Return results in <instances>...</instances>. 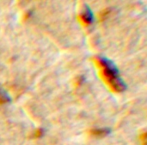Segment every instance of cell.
<instances>
[{"instance_id": "1", "label": "cell", "mask_w": 147, "mask_h": 145, "mask_svg": "<svg viewBox=\"0 0 147 145\" xmlns=\"http://www.w3.org/2000/svg\"><path fill=\"white\" fill-rule=\"evenodd\" d=\"M98 73L104 83L115 93H121L127 89V85L120 75V71L115 64L108 58L97 57L94 60Z\"/></svg>"}, {"instance_id": "2", "label": "cell", "mask_w": 147, "mask_h": 145, "mask_svg": "<svg viewBox=\"0 0 147 145\" xmlns=\"http://www.w3.org/2000/svg\"><path fill=\"white\" fill-rule=\"evenodd\" d=\"M78 20L81 22L82 24H84L85 26H89L90 24H91L93 22L94 15L89 6H87V5L85 6V10L78 16Z\"/></svg>"}, {"instance_id": "3", "label": "cell", "mask_w": 147, "mask_h": 145, "mask_svg": "<svg viewBox=\"0 0 147 145\" xmlns=\"http://www.w3.org/2000/svg\"><path fill=\"white\" fill-rule=\"evenodd\" d=\"M110 133V131L109 129H96L94 131H91V134H93L94 136H96V137H104L108 134Z\"/></svg>"}, {"instance_id": "4", "label": "cell", "mask_w": 147, "mask_h": 145, "mask_svg": "<svg viewBox=\"0 0 147 145\" xmlns=\"http://www.w3.org/2000/svg\"><path fill=\"white\" fill-rule=\"evenodd\" d=\"M10 100L9 95L2 89L0 88V105L1 104H4V103H7Z\"/></svg>"}]
</instances>
